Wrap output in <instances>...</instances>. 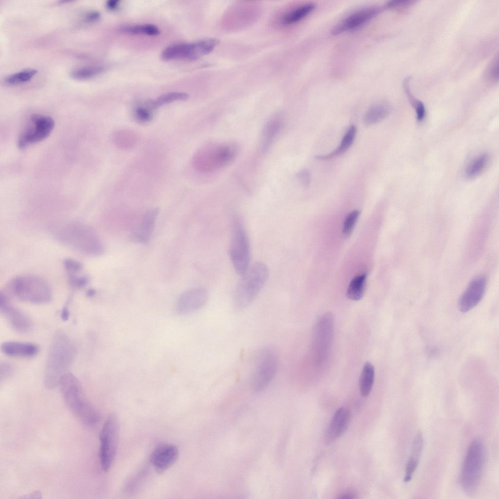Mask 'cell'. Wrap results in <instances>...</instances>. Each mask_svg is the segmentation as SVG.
Masks as SVG:
<instances>
[{
  "label": "cell",
  "instance_id": "obj_18",
  "mask_svg": "<svg viewBox=\"0 0 499 499\" xmlns=\"http://www.w3.org/2000/svg\"><path fill=\"white\" fill-rule=\"evenodd\" d=\"M158 212V208H155L145 213L138 228L132 234L131 239L134 242L141 244L149 242L154 229Z\"/></svg>",
  "mask_w": 499,
  "mask_h": 499
},
{
  "label": "cell",
  "instance_id": "obj_42",
  "mask_svg": "<svg viewBox=\"0 0 499 499\" xmlns=\"http://www.w3.org/2000/svg\"><path fill=\"white\" fill-rule=\"evenodd\" d=\"M297 177L301 184L307 187L309 185L310 181V173L306 169H303L297 173Z\"/></svg>",
  "mask_w": 499,
  "mask_h": 499
},
{
  "label": "cell",
  "instance_id": "obj_24",
  "mask_svg": "<svg viewBox=\"0 0 499 499\" xmlns=\"http://www.w3.org/2000/svg\"><path fill=\"white\" fill-rule=\"evenodd\" d=\"M375 379V368L370 362H366L362 368L359 381L360 394L367 396L371 392Z\"/></svg>",
  "mask_w": 499,
  "mask_h": 499
},
{
  "label": "cell",
  "instance_id": "obj_8",
  "mask_svg": "<svg viewBox=\"0 0 499 499\" xmlns=\"http://www.w3.org/2000/svg\"><path fill=\"white\" fill-rule=\"evenodd\" d=\"M229 254L235 272L242 276L250 266V248L247 231L239 219L233 223Z\"/></svg>",
  "mask_w": 499,
  "mask_h": 499
},
{
  "label": "cell",
  "instance_id": "obj_12",
  "mask_svg": "<svg viewBox=\"0 0 499 499\" xmlns=\"http://www.w3.org/2000/svg\"><path fill=\"white\" fill-rule=\"evenodd\" d=\"M0 311L15 331L23 333L31 329L32 324L30 317L15 307L6 294L2 292L0 293Z\"/></svg>",
  "mask_w": 499,
  "mask_h": 499
},
{
  "label": "cell",
  "instance_id": "obj_25",
  "mask_svg": "<svg viewBox=\"0 0 499 499\" xmlns=\"http://www.w3.org/2000/svg\"><path fill=\"white\" fill-rule=\"evenodd\" d=\"M390 106L385 103H378L372 105L366 112L364 117L366 125L375 124L386 118L390 114Z\"/></svg>",
  "mask_w": 499,
  "mask_h": 499
},
{
  "label": "cell",
  "instance_id": "obj_31",
  "mask_svg": "<svg viewBox=\"0 0 499 499\" xmlns=\"http://www.w3.org/2000/svg\"><path fill=\"white\" fill-rule=\"evenodd\" d=\"M410 77H407L404 79L403 81V90L415 109L417 120L422 121L425 115V108L422 102L415 98L411 93L410 89Z\"/></svg>",
  "mask_w": 499,
  "mask_h": 499
},
{
  "label": "cell",
  "instance_id": "obj_46",
  "mask_svg": "<svg viewBox=\"0 0 499 499\" xmlns=\"http://www.w3.org/2000/svg\"><path fill=\"white\" fill-rule=\"evenodd\" d=\"M355 495L353 493L349 492L341 495L339 497L340 499H352L355 498Z\"/></svg>",
  "mask_w": 499,
  "mask_h": 499
},
{
  "label": "cell",
  "instance_id": "obj_27",
  "mask_svg": "<svg viewBox=\"0 0 499 499\" xmlns=\"http://www.w3.org/2000/svg\"><path fill=\"white\" fill-rule=\"evenodd\" d=\"M189 43H179L170 45L162 52L160 57L164 61H171L179 59H186Z\"/></svg>",
  "mask_w": 499,
  "mask_h": 499
},
{
  "label": "cell",
  "instance_id": "obj_4",
  "mask_svg": "<svg viewBox=\"0 0 499 499\" xmlns=\"http://www.w3.org/2000/svg\"><path fill=\"white\" fill-rule=\"evenodd\" d=\"M269 276V269L265 263L257 262L250 266L234 290L233 303L235 309L243 310L249 307L259 295Z\"/></svg>",
  "mask_w": 499,
  "mask_h": 499
},
{
  "label": "cell",
  "instance_id": "obj_44",
  "mask_svg": "<svg viewBox=\"0 0 499 499\" xmlns=\"http://www.w3.org/2000/svg\"><path fill=\"white\" fill-rule=\"evenodd\" d=\"M119 1L117 0H110L107 1V7L110 10L115 9L118 5Z\"/></svg>",
  "mask_w": 499,
  "mask_h": 499
},
{
  "label": "cell",
  "instance_id": "obj_34",
  "mask_svg": "<svg viewBox=\"0 0 499 499\" xmlns=\"http://www.w3.org/2000/svg\"><path fill=\"white\" fill-rule=\"evenodd\" d=\"M103 69L101 66H89L78 68L71 72V77L77 79H85L93 77L101 73Z\"/></svg>",
  "mask_w": 499,
  "mask_h": 499
},
{
  "label": "cell",
  "instance_id": "obj_40",
  "mask_svg": "<svg viewBox=\"0 0 499 499\" xmlns=\"http://www.w3.org/2000/svg\"><path fill=\"white\" fill-rule=\"evenodd\" d=\"M64 266L68 273H76L82 269V265L78 261L72 259H66L63 262Z\"/></svg>",
  "mask_w": 499,
  "mask_h": 499
},
{
  "label": "cell",
  "instance_id": "obj_26",
  "mask_svg": "<svg viewBox=\"0 0 499 499\" xmlns=\"http://www.w3.org/2000/svg\"><path fill=\"white\" fill-rule=\"evenodd\" d=\"M315 8L312 3H307L290 10L287 12L282 18L284 25H291L299 22L308 15Z\"/></svg>",
  "mask_w": 499,
  "mask_h": 499
},
{
  "label": "cell",
  "instance_id": "obj_13",
  "mask_svg": "<svg viewBox=\"0 0 499 499\" xmlns=\"http://www.w3.org/2000/svg\"><path fill=\"white\" fill-rule=\"evenodd\" d=\"M209 299L206 289L201 287L189 289L183 292L175 304V310L179 314L194 312L205 306Z\"/></svg>",
  "mask_w": 499,
  "mask_h": 499
},
{
  "label": "cell",
  "instance_id": "obj_15",
  "mask_svg": "<svg viewBox=\"0 0 499 499\" xmlns=\"http://www.w3.org/2000/svg\"><path fill=\"white\" fill-rule=\"evenodd\" d=\"M486 287L484 277L479 276L472 280L459 299V310L466 312L476 306L482 299Z\"/></svg>",
  "mask_w": 499,
  "mask_h": 499
},
{
  "label": "cell",
  "instance_id": "obj_19",
  "mask_svg": "<svg viewBox=\"0 0 499 499\" xmlns=\"http://www.w3.org/2000/svg\"><path fill=\"white\" fill-rule=\"evenodd\" d=\"M284 124L282 115H276L267 121L262 130L260 140V151L266 153L280 133Z\"/></svg>",
  "mask_w": 499,
  "mask_h": 499
},
{
  "label": "cell",
  "instance_id": "obj_17",
  "mask_svg": "<svg viewBox=\"0 0 499 499\" xmlns=\"http://www.w3.org/2000/svg\"><path fill=\"white\" fill-rule=\"evenodd\" d=\"M351 420V412L345 407H340L334 415L325 437L326 444H330L342 436L347 429Z\"/></svg>",
  "mask_w": 499,
  "mask_h": 499
},
{
  "label": "cell",
  "instance_id": "obj_3",
  "mask_svg": "<svg viewBox=\"0 0 499 499\" xmlns=\"http://www.w3.org/2000/svg\"><path fill=\"white\" fill-rule=\"evenodd\" d=\"M59 385L66 405L79 421L89 425L99 421L98 412L86 398L81 383L75 376L67 373Z\"/></svg>",
  "mask_w": 499,
  "mask_h": 499
},
{
  "label": "cell",
  "instance_id": "obj_37",
  "mask_svg": "<svg viewBox=\"0 0 499 499\" xmlns=\"http://www.w3.org/2000/svg\"><path fill=\"white\" fill-rule=\"evenodd\" d=\"M360 211L354 210L350 212L346 217L343 225V234L348 237L351 233L359 216Z\"/></svg>",
  "mask_w": 499,
  "mask_h": 499
},
{
  "label": "cell",
  "instance_id": "obj_1",
  "mask_svg": "<svg viewBox=\"0 0 499 499\" xmlns=\"http://www.w3.org/2000/svg\"><path fill=\"white\" fill-rule=\"evenodd\" d=\"M77 354L76 346L64 332L58 331L52 340L46 360L44 383L48 388L59 385L66 374Z\"/></svg>",
  "mask_w": 499,
  "mask_h": 499
},
{
  "label": "cell",
  "instance_id": "obj_35",
  "mask_svg": "<svg viewBox=\"0 0 499 499\" xmlns=\"http://www.w3.org/2000/svg\"><path fill=\"white\" fill-rule=\"evenodd\" d=\"M188 97V95L185 93L170 92L161 95L154 101L157 108L174 101L186 100Z\"/></svg>",
  "mask_w": 499,
  "mask_h": 499
},
{
  "label": "cell",
  "instance_id": "obj_38",
  "mask_svg": "<svg viewBox=\"0 0 499 499\" xmlns=\"http://www.w3.org/2000/svg\"><path fill=\"white\" fill-rule=\"evenodd\" d=\"M68 282L72 287L79 288L88 283L89 278L86 276H77L76 273H69Z\"/></svg>",
  "mask_w": 499,
  "mask_h": 499
},
{
  "label": "cell",
  "instance_id": "obj_20",
  "mask_svg": "<svg viewBox=\"0 0 499 499\" xmlns=\"http://www.w3.org/2000/svg\"><path fill=\"white\" fill-rule=\"evenodd\" d=\"M0 349L7 356L23 358L35 356L39 351L38 346L35 344L12 341L3 342Z\"/></svg>",
  "mask_w": 499,
  "mask_h": 499
},
{
  "label": "cell",
  "instance_id": "obj_7",
  "mask_svg": "<svg viewBox=\"0 0 499 499\" xmlns=\"http://www.w3.org/2000/svg\"><path fill=\"white\" fill-rule=\"evenodd\" d=\"M238 149L234 144L216 142L201 148L194 158L197 170L204 173L217 171L230 164L236 157Z\"/></svg>",
  "mask_w": 499,
  "mask_h": 499
},
{
  "label": "cell",
  "instance_id": "obj_5",
  "mask_svg": "<svg viewBox=\"0 0 499 499\" xmlns=\"http://www.w3.org/2000/svg\"><path fill=\"white\" fill-rule=\"evenodd\" d=\"M7 289L18 300L31 304L49 302L52 292L49 284L42 278L33 275H23L13 278Z\"/></svg>",
  "mask_w": 499,
  "mask_h": 499
},
{
  "label": "cell",
  "instance_id": "obj_6",
  "mask_svg": "<svg viewBox=\"0 0 499 499\" xmlns=\"http://www.w3.org/2000/svg\"><path fill=\"white\" fill-rule=\"evenodd\" d=\"M486 450L480 438L473 440L467 450L460 476V484L463 491L472 495L477 491L484 469Z\"/></svg>",
  "mask_w": 499,
  "mask_h": 499
},
{
  "label": "cell",
  "instance_id": "obj_33",
  "mask_svg": "<svg viewBox=\"0 0 499 499\" xmlns=\"http://www.w3.org/2000/svg\"><path fill=\"white\" fill-rule=\"evenodd\" d=\"M37 73V71L36 69H25L8 76L5 77V81L9 84L23 83L29 81Z\"/></svg>",
  "mask_w": 499,
  "mask_h": 499
},
{
  "label": "cell",
  "instance_id": "obj_11",
  "mask_svg": "<svg viewBox=\"0 0 499 499\" xmlns=\"http://www.w3.org/2000/svg\"><path fill=\"white\" fill-rule=\"evenodd\" d=\"M55 126L54 120L50 116L34 114L32 115L18 139L17 146L23 149L47 138Z\"/></svg>",
  "mask_w": 499,
  "mask_h": 499
},
{
  "label": "cell",
  "instance_id": "obj_14",
  "mask_svg": "<svg viewBox=\"0 0 499 499\" xmlns=\"http://www.w3.org/2000/svg\"><path fill=\"white\" fill-rule=\"evenodd\" d=\"M385 8L384 6H371L358 10L334 27L332 34L336 35L358 28L375 18Z\"/></svg>",
  "mask_w": 499,
  "mask_h": 499
},
{
  "label": "cell",
  "instance_id": "obj_39",
  "mask_svg": "<svg viewBox=\"0 0 499 499\" xmlns=\"http://www.w3.org/2000/svg\"><path fill=\"white\" fill-rule=\"evenodd\" d=\"M416 1L407 0H390L384 5L385 8L405 9L413 6Z\"/></svg>",
  "mask_w": 499,
  "mask_h": 499
},
{
  "label": "cell",
  "instance_id": "obj_41",
  "mask_svg": "<svg viewBox=\"0 0 499 499\" xmlns=\"http://www.w3.org/2000/svg\"><path fill=\"white\" fill-rule=\"evenodd\" d=\"M13 371L12 365L7 362H1L0 364V379L4 380L9 377Z\"/></svg>",
  "mask_w": 499,
  "mask_h": 499
},
{
  "label": "cell",
  "instance_id": "obj_23",
  "mask_svg": "<svg viewBox=\"0 0 499 499\" xmlns=\"http://www.w3.org/2000/svg\"><path fill=\"white\" fill-rule=\"evenodd\" d=\"M356 127L352 125L347 130L339 146L332 153L325 155H318L315 158L319 160H328L344 154L351 146L355 137Z\"/></svg>",
  "mask_w": 499,
  "mask_h": 499
},
{
  "label": "cell",
  "instance_id": "obj_45",
  "mask_svg": "<svg viewBox=\"0 0 499 499\" xmlns=\"http://www.w3.org/2000/svg\"><path fill=\"white\" fill-rule=\"evenodd\" d=\"M70 316V312L68 307H64L61 312V318L64 321H67Z\"/></svg>",
  "mask_w": 499,
  "mask_h": 499
},
{
  "label": "cell",
  "instance_id": "obj_32",
  "mask_svg": "<svg viewBox=\"0 0 499 499\" xmlns=\"http://www.w3.org/2000/svg\"><path fill=\"white\" fill-rule=\"evenodd\" d=\"M155 108L156 107L154 101L147 102L143 105L137 106L135 108L134 117L139 123H148L153 119V111Z\"/></svg>",
  "mask_w": 499,
  "mask_h": 499
},
{
  "label": "cell",
  "instance_id": "obj_30",
  "mask_svg": "<svg viewBox=\"0 0 499 499\" xmlns=\"http://www.w3.org/2000/svg\"><path fill=\"white\" fill-rule=\"evenodd\" d=\"M119 30L123 33L130 35H145L148 36H156L159 34L160 30L154 25L151 24L127 25L120 28Z\"/></svg>",
  "mask_w": 499,
  "mask_h": 499
},
{
  "label": "cell",
  "instance_id": "obj_9",
  "mask_svg": "<svg viewBox=\"0 0 499 499\" xmlns=\"http://www.w3.org/2000/svg\"><path fill=\"white\" fill-rule=\"evenodd\" d=\"M279 360L271 348H264L257 353L251 378V386L254 392L264 389L276 375Z\"/></svg>",
  "mask_w": 499,
  "mask_h": 499
},
{
  "label": "cell",
  "instance_id": "obj_22",
  "mask_svg": "<svg viewBox=\"0 0 499 499\" xmlns=\"http://www.w3.org/2000/svg\"><path fill=\"white\" fill-rule=\"evenodd\" d=\"M218 43L215 38H207L189 43L187 60L193 61L211 52Z\"/></svg>",
  "mask_w": 499,
  "mask_h": 499
},
{
  "label": "cell",
  "instance_id": "obj_43",
  "mask_svg": "<svg viewBox=\"0 0 499 499\" xmlns=\"http://www.w3.org/2000/svg\"><path fill=\"white\" fill-rule=\"evenodd\" d=\"M100 14L98 11H92L89 12L86 15V19L88 21H94L98 19Z\"/></svg>",
  "mask_w": 499,
  "mask_h": 499
},
{
  "label": "cell",
  "instance_id": "obj_29",
  "mask_svg": "<svg viewBox=\"0 0 499 499\" xmlns=\"http://www.w3.org/2000/svg\"><path fill=\"white\" fill-rule=\"evenodd\" d=\"M366 275L365 273L358 275L350 282L346 292L347 298L354 301L360 300L365 291Z\"/></svg>",
  "mask_w": 499,
  "mask_h": 499
},
{
  "label": "cell",
  "instance_id": "obj_10",
  "mask_svg": "<svg viewBox=\"0 0 499 499\" xmlns=\"http://www.w3.org/2000/svg\"><path fill=\"white\" fill-rule=\"evenodd\" d=\"M119 423L115 414H111L105 421L99 435V458L102 470L108 471L116 456L119 440Z\"/></svg>",
  "mask_w": 499,
  "mask_h": 499
},
{
  "label": "cell",
  "instance_id": "obj_36",
  "mask_svg": "<svg viewBox=\"0 0 499 499\" xmlns=\"http://www.w3.org/2000/svg\"><path fill=\"white\" fill-rule=\"evenodd\" d=\"M499 57L497 55L488 65L484 74L485 79L490 83H496L498 81Z\"/></svg>",
  "mask_w": 499,
  "mask_h": 499
},
{
  "label": "cell",
  "instance_id": "obj_2",
  "mask_svg": "<svg viewBox=\"0 0 499 499\" xmlns=\"http://www.w3.org/2000/svg\"><path fill=\"white\" fill-rule=\"evenodd\" d=\"M54 233L58 241L84 254L97 256L104 252V245L97 233L81 223H63L56 228Z\"/></svg>",
  "mask_w": 499,
  "mask_h": 499
},
{
  "label": "cell",
  "instance_id": "obj_28",
  "mask_svg": "<svg viewBox=\"0 0 499 499\" xmlns=\"http://www.w3.org/2000/svg\"><path fill=\"white\" fill-rule=\"evenodd\" d=\"M489 161L487 154L483 153L477 156L467 165L465 174L467 177L473 178L478 176L486 168Z\"/></svg>",
  "mask_w": 499,
  "mask_h": 499
},
{
  "label": "cell",
  "instance_id": "obj_21",
  "mask_svg": "<svg viewBox=\"0 0 499 499\" xmlns=\"http://www.w3.org/2000/svg\"><path fill=\"white\" fill-rule=\"evenodd\" d=\"M423 438L421 432H418L415 435L411 446V454L408 459L403 481H409L419 464L423 448Z\"/></svg>",
  "mask_w": 499,
  "mask_h": 499
},
{
  "label": "cell",
  "instance_id": "obj_16",
  "mask_svg": "<svg viewBox=\"0 0 499 499\" xmlns=\"http://www.w3.org/2000/svg\"><path fill=\"white\" fill-rule=\"evenodd\" d=\"M178 456L176 446L170 444H162L157 446L151 455V462L155 470L162 473L172 466Z\"/></svg>",
  "mask_w": 499,
  "mask_h": 499
},
{
  "label": "cell",
  "instance_id": "obj_47",
  "mask_svg": "<svg viewBox=\"0 0 499 499\" xmlns=\"http://www.w3.org/2000/svg\"><path fill=\"white\" fill-rule=\"evenodd\" d=\"M95 291L94 290H93V289L89 290L87 292V295L89 296H93L95 294Z\"/></svg>",
  "mask_w": 499,
  "mask_h": 499
}]
</instances>
